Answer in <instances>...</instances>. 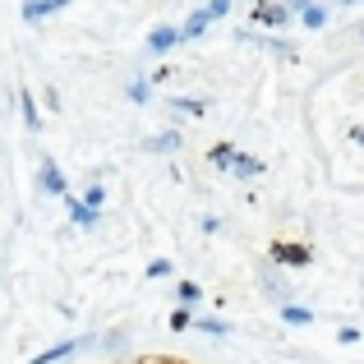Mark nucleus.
I'll return each instance as SVG.
<instances>
[{"mask_svg":"<svg viewBox=\"0 0 364 364\" xmlns=\"http://www.w3.org/2000/svg\"><path fill=\"white\" fill-rule=\"evenodd\" d=\"M226 9H231V0H208V5H203V9H198V14H194V18H189V23H185V28H176V33H180V42H189V37H198V33H203V28H208V23H217V18H222V14H226Z\"/></svg>","mask_w":364,"mask_h":364,"instance_id":"nucleus-1","label":"nucleus"},{"mask_svg":"<svg viewBox=\"0 0 364 364\" xmlns=\"http://www.w3.org/2000/svg\"><path fill=\"white\" fill-rule=\"evenodd\" d=\"M176 42H180V33H176V28H157V33L148 37V51H152V55H166Z\"/></svg>","mask_w":364,"mask_h":364,"instance_id":"nucleus-2","label":"nucleus"},{"mask_svg":"<svg viewBox=\"0 0 364 364\" xmlns=\"http://www.w3.org/2000/svg\"><path fill=\"white\" fill-rule=\"evenodd\" d=\"M60 5H70V0H28V5H23V18L33 23V18H46L51 9H60Z\"/></svg>","mask_w":364,"mask_h":364,"instance_id":"nucleus-3","label":"nucleus"},{"mask_svg":"<svg viewBox=\"0 0 364 364\" xmlns=\"http://www.w3.org/2000/svg\"><path fill=\"white\" fill-rule=\"evenodd\" d=\"M226 171H235V176H258L263 166H258L254 157H245V152H231V166H226Z\"/></svg>","mask_w":364,"mask_h":364,"instance_id":"nucleus-4","label":"nucleus"},{"mask_svg":"<svg viewBox=\"0 0 364 364\" xmlns=\"http://www.w3.org/2000/svg\"><path fill=\"white\" fill-rule=\"evenodd\" d=\"M42 189H46V194H65V180H60V171H55L51 161L42 166Z\"/></svg>","mask_w":364,"mask_h":364,"instance_id":"nucleus-5","label":"nucleus"},{"mask_svg":"<svg viewBox=\"0 0 364 364\" xmlns=\"http://www.w3.org/2000/svg\"><path fill=\"white\" fill-rule=\"evenodd\" d=\"M254 18H263V23H286L291 9H286V5H263V9H254Z\"/></svg>","mask_w":364,"mask_h":364,"instance_id":"nucleus-6","label":"nucleus"},{"mask_svg":"<svg viewBox=\"0 0 364 364\" xmlns=\"http://www.w3.org/2000/svg\"><path fill=\"white\" fill-rule=\"evenodd\" d=\"M83 341H65V346H55V350H46V355H37L33 364H55V360H65V355H74Z\"/></svg>","mask_w":364,"mask_h":364,"instance_id":"nucleus-7","label":"nucleus"},{"mask_svg":"<svg viewBox=\"0 0 364 364\" xmlns=\"http://www.w3.org/2000/svg\"><path fill=\"white\" fill-rule=\"evenodd\" d=\"M70 217H74L79 226H92V222H97V208H88V203H70Z\"/></svg>","mask_w":364,"mask_h":364,"instance_id":"nucleus-8","label":"nucleus"},{"mask_svg":"<svg viewBox=\"0 0 364 364\" xmlns=\"http://www.w3.org/2000/svg\"><path fill=\"white\" fill-rule=\"evenodd\" d=\"M300 9H304V23H309V28L328 23V9H323V5H300Z\"/></svg>","mask_w":364,"mask_h":364,"instance_id":"nucleus-9","label":"nucleus"},{"mask_svg":"<svg viewBox=\"0 0 364 364\" xmlns=\"http://www.w3.org/2000/svg\"><path fill=\"white\" fill-rule=\"evenodd\" d=\"M277 258H282V263H309V249H291V245H282V249H277Z\"/></svg>","mask_w":364,"mask_h":364,"instance_id":"nucleus-10","label":"nucleus"},{"mask_svg":"<svg viewBox=\"0 0 364 364\" xmlns=\"http://www.w3.org/2000/svg\"><path fill=\"white\" fill-rule=\"evenodd\" d=\"M23 120H28V129H42V120H37V107H33V92H23Z\"/></svg>","mask_w":364,"mask_h":364,"instance_id":"nucleus-11","label":"nucleus"},{"mask_svg":"<svg viewBox=\"0 0 364 364\" xmlns=\"http://www.w3.org/2000/svg\"><path fill=\"white\" fill-rule=\"evenodd\" d=\"M129 97H134V102H148V97H152V88H148L143 79H134V83H129Z\"/></svg>","mask_w":364,"mask_h":364,"instance_id":"nucleus-12","label":"nucleus"},{"mask_svg":"<svg viewBox=\"0 0 364 364\" xmlns=\"http://www.w3.org/2000/svg\"><path fill=\"white\" fill-rule=\"evenodd\" d=\"M198 328H203L208 337H226V323H217V318H203V323H198Z\"/></svg>","mask_w":364,"mask_h":364,"instance_id":"nucleus-13","label":"nucleus"},{"mask_svg":"<svg viewBox=\"0 0 364 364\" xmlns=\"http://www.w3.org/2000/svg\"><path fill=\"white\" fill-rule=\"evenodd\" d=\"M231 152H235V148H213V166L226 171V166H231Z\"/></svg>","mask_w":364,"mask_h":364,"instance_id":"nucleus-14","label":"nucleus"},{"mask_svg":"<svg viewBox=\"0 0 364 364\" xmlns=\"http://www.w3.org/2000/svg\"><path fill=\"white\" fill-rule=\"evenodd\" d=\"M176 143H180L176 134H161V139H152V148H157V152H171V148H176Z\"/></svg>","mask_w":364,"mask_h":364,"instance_id":"nucleus-15","label":"nucleus"},{"mask_svg":"<svg viewBox=\"0 0 364 364\" xmlns=\"http://www.w3.org/2000/svg\"><path fill=\"white\" fill-rule=\"evenodd\" d=\"M282 318H286V323H309V314H304V309H291V304H286Z\"/></svg>","mask_w":364,"mask_h":364,"instance_id":"nucleus-16","label":"nucleus"},{"mask_svg":"<svg viewBox=\"0 0 364 364\" xmlns=\"http://www.w3.org/2000/svg\"><path fill=\"white\" fill-rule=\"evenodd\" d=\"M102 198H107V189H102V185H92V189H88V208H97Z\"/></svg>","mask_w":364,"mask_h":364,"instance_id":"nucleus-17","label":"nucleus"},{"mask_svg":"<svg viewBox=\"0 0 364 364\" xmlns=\"http://www.w3.org/2000/svg\"><path fill=\"white\" fill-rule=\"evenodd\" d=\"M166 272H171V263H166V258H157V263L148 267V277H166Z\"/></svg>","mask_w":364,"mask_h":364,"instance_id":"nucleus-18","label":"nucleus"},{"mask_svg":"<svg viewBox=\"0 0 364 364\" xmlns=\"http://www.w3.org/2000/svg\"><path fill=\"white\" fill-rule=\"evenodd\" d=\"M346 5H355V0H346Z\"/></svg>","mask_w":364,"mask_h":364,"instance_id":"nucleus-19","label":"nucleus"}]
</instances>
